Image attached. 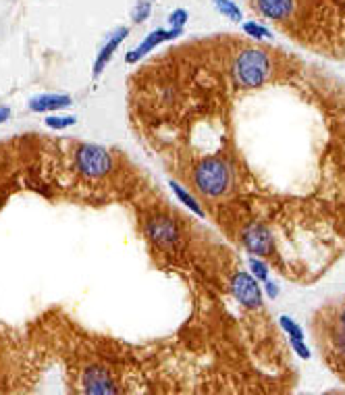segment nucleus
Returning a JSON list of instances; mask_svg holds the SVG:
<instances>
[{
    "instance_id": "9b49d317",
    "label": "nucleus",
    "mask_w": 345,
    "mask_h": 395,
    "mask_svg": "<svg viewBox=\"0 0 345 395\" xmlns=\"http://www.w3.org/2000/svg\"><path fill=\"white\" fill-rule=\"evenodd\" d=\"M256 9L271 21H285L295 11V0H256Z\"/></svg>"
},
{
    "instance_id": "f257e3e1",
    "label": "nucleus",
    "mask_w": 345,
    "mask_h": 395,
    "mask_svg": "<svg viewBox=\"0 0 345 395\" xmlns=\"http://www.w3.org/2000/svg\"><path fill=\"white\" fill-rule=\"evenodd\" d=\"M273 71V63L269 52L260 50V48H246L242 50L231 65V77L236 81V85L244 88V90H256L260 85H264L271 77Z\"/></svg>"
},
{
    "instance_id": "423d86ee",
    "label": "nucleus",
    "mask_w": 345,
    "mask_h": 395,
    "mask_svg": "<svg viewBox=\"0 0 345 395\" xmlns=\"http://www.w3.org/2000/svg\"><path fill=\"white\" fill-rule=\"evenodd\" d=\"M179 36H183V30H175V28H158V30H152L136 48H132L127 54H125V63L127 65H138L144 57H148L152 50H156L160 44L165 42H171V40H177Z\"/></svg>"
},
{
    "instance_id": "7ed1b4c3",
    "label": "nucleus",
    "mask_w": 345,
    "mask_h": 395,
    "mask_svg": "<svg viewBox=\"0 0 345 395\" xmlns=\"http://www.w3.org/2000/svg\"><path fill=\"white\" fill-rule=\"evenodd\" d=\"M75 167L83 177L100 179L112 171V156L98 144H81L75 150Z\"/></svg>"
},
{
    "instance_id": "0eeeda50",
    "label": "nucleus",
    "mask_w": 345,
    "mask_h": 395,
    "mask_svg": "<svg viewBox=\"0 0 345 395\" xmlns=\"http://www.w3.org/2000/svg\"><path fill=\"white\" fill-rule=\"evenodd\" d=\"M146 233H148V237H150L156 245H160V247H173V245L179 243V239H181L179 225H177L171 216H165V214H158V216L148 219V223H146Z\"/></svg>"
},
{
    "instance_id": "b1692460",
    "label": "nucleus",
    "mask_w": 345,
    "mask_h": 395,
    "mask_svg": "<svg viewBox=\"0 0 345 395\" xmlns=\"http://www.w3.org/2000/svg\"><path fill=\"white\" fill-rule=\"evenodd\" d=\"M339 329H343L345 331V308L341 310V314H339Z\"/></svg>"
},
{
    "instance_id": "f03ea898",
    "label": "nucleus",
    "mask_w": 345,
    "mask_h": 395,
    "mask_svg": "<svg viewBox=\"0 0 345 395\" xmlns=\"http://www.w3.org/2000/svg\"><path fill=\"white\" fill-rule=\"evenodd\" d=\"M231 183H233L231 167H229L227 161H222L218 156L204 159L194 169V185L206 198L224 196L229 190H231Z\"/></svg>"
},
{
    "instance_id": "1a4fd4ad",
    "label": "nucleus",
    "mask_w": 345,
    "mask_h": 395,
    "mask_svg": "<svg viewBox=\"0 0 345 395\" xmlns=\"http://www.w3.org/2000/svg\"><path fill=\"white\" fill-rule=\"evenodd\" d=\"M73 104V98L69 94H56V92H48V94H38L32 96L28 102V108L32 112H56L63 108H69Z\"/></svg>"
},
{
    "instance_id": "f8f14e48",
    "label": "nucleus",
    "mask_w": 345,
    "mask_h": 395,
    "mask_svg": "<svg viewBox=\"0 0 345 395\" xmlns=\"http://www.w3.org/2000/svg\"><path fill=\"white\" fill-rule=\"evenodd\" d=\"M169 190L173 192V196H175V198H177V200H179L191 214H196L198 219H204V208H202V204H200V202L196 200V196L189 194L181 183H177V181L171 179V181H169Z\"/></svg>"
},
{
    "instance_id": "5701e85b",
    "label": "nucleus",
    "mask_w": 345,
    "mask_h": 395,
    "mask_svg": "<svg viewBox=\"0 0 345 395\" xmlns=\"http://www.w3.org/2000/svg\"><path fill=\"white\" fill-rule=\"evenodd\" d=\"M11 119V108L9 106H0V125L7 123Z\"/></svg>"
},
{
    "instance_id": "ddd939ff",
    "label": "nucleus",
    "mask_w": 345,
    "mask_h": 395,
    "mask_svg": "<svg viewBox=\"0 0 345 395\" xmlns=\"http://www.w3.org/2000/svg\"><path fill=\"white\" fill-rule=\"evenodd\" d=\"M212 7L216 9L218 15H222L229 21H233V23L244 21V11L236 0H212Z\"/></svg>"
},
{
    "instance_id": "a211bd4d",
    "label": "nucleus",
    "mask_w": 345,
    "mask_h": 395,
    "mask_svg": "<svg viewBox=\"0 0 345 395\" xmlns=\"http://www.w3.org/2000/svg\"><path fill=\"white\" fill-rule=\"evenodd\" d=\"M152 15V0H138L136 7L132 9V21L134 23H144Z\"/></svg>"
},
{
    "instance_id": "9d476101",
    "label": "nucleus",
    "mask_w": 345,
    "mask_h": 395,
    "mask_svg": "<svg viewBox=\"0 0 345 395\" xmlns=\"http://www.w3.org/2000/svg\"><path fill=\"white\" fill-rule=\"evenodd\" d=\"M81 383H83V389L87 393H100V395H104V393H117V385H114L112 376L104 368H100V366L87 368L83 372Z\"/></svg>"
},
{
    "instance_id": "39448f33",
    "label": "nucleus",
    "mask_w": 345,
    "mask_h": 395,
    "mask_svg": "<svg viewBox=\"0 0 345 395\" xmlns=\"http://www.w3.org/2000/svg\"><path fill=\"white\" fill-rule=\"evenodd\" d=\"M242 245L252 254V256H271L275 250V239L271 229L264 223H250L242 229Z\"/></svg>"
},
{
    "instance_id": "20e7f679",
    "label": "nucleus",
    "mask_w": 345,
    "mask_h": 395,
    "mask_svg": "<svg viewBox=\"0 0 345 395\" xmlns=\"http://www.w3.org/2000/svg\"><path fill=\"white\" fill-rule=\"evenodd\" d=\"M231 294L246 310H260L264 306V290L250 271H240L231 277Z\"/></svg>"
},
{
    "instance_id": "412c9836",
    "label": "nucleus",
    "mask_w": 345,
    "mask_h": 395,
    "mask_svg": "<svg viewBox=\"0 0 345 395\" xmlns=\"http://www.w3.org/2000/svg\"><path fill=\"white\" fill-rule=\"evenodd\" d=\"M262 290H264V296H266L269 300H277V298L281 296V287H279L275 281H271V279H266V281L262 283Z\"/></svg>"
},
{
    "instance_id": "6ab92c4d",
    "label": "nucleus",
    "mask_w": 345,
    "mask_h": 395,
    "mask_svg": "<svg viewBox=\"0 0 345 395\" xmlns=\"http://www.w3.org/2000/svg\"><path fill=\"white\" fill-rule=\"evenodd\" d=\"M169 28H175V30H183L185 23L189 21V11L187 9H175L171 15H169Z\"/></svg>"
},
{
    "instance_id": "f3484780",
    "label": "nucleus",
    "mask_w": 345,
    "mask_h": 395,
    "mask_svg": "<svg viewBox=\"0 0 345 395\" xmlns=\"http://www.w3.org/2000/svg\"><path fill=\"white\" fill-rule=\"evenodd\" d=\"M77 123V117L75 114H48L44 119V125L48 129H54V131H63V129H69Z\"/></svg>"
},
{
    "instance_id": "4468645a",
    "label": "nucleus",
    "mask_w": 345,
    "mask_h": 395,
    "mask_svg": "<svg viewBox=\"0 0 345 395\" xmlns=\"http://www.w3.org/2000/svg\"><path fill=\"white\" fill-rule=\"evenodd\" d=\"M242 30H244V34H246L248 38H252V40H256V42H262V40H271V38H273V32H271L266 26H262L260 21H256V19H252V21H242Z\"/></svg>"
},
{
    "instance_id": "dca6fc26",
    "label": "nucleus",
    "mask_w": 345,
    "mask_h": 395,
    "mask_svg": "<svg viewBox=\"0 0 345 395\" xmlns=\"http://www.w3.org/2000/svg\"><path fill=\"white\" fill-rule=\"evenodd\" d=\"M248 269H250V273L260 281V283H264L266 279H269V275H271V269H269V265L266 262L260 258V256H248Z\"/></svg>"
},
{
    "instance_id": "6e6552de",
    "label": "nucleus",
    "mask_w": 345,
    "mask_h": 395,
    "mask_svg": "<svg viewBox=\"0 0 345 395\" xmlns=\"http://www.w3.org/2000/svg\"><path fill=\"white\" fill-rule=\"evenodd\" d=\"M129 36V28H117L114 30L108 38H106V42L102 44V48L98 50V54H96V61H94V71H92V77L94 79H98L102 73H104V69L108 67V63L112 61V57H114V52L119 50V46L123 44V40Z\"/></svg>"
},
{
    "instance_id": "aec40b11",
    "label": "nucleus",
    "mask_w": 345,
    "mask_h": 395,
    "mask_svg": "<svg viewBox=\"0 0 345 395\" xmlns=\"http://www.w3.org/2000/svg\"><path fill=\"white\" fill-rule=\"evenodd\" d=\"M289 345H291V350H293L302 360H310V358H312V352H310V347L306 345V339H289Z\"/></svg>"
},
{
    "instance_id": "4be33fe9",
    "label": "nucleus",
    "mask_w": 345,
    "mask_h": 395,
    "mask_svg": "<svg viewBox=\"0 0 345 395\" xmlns=\"http://www.w3.org/2000/svg\"><path fill=\"white\" fill-rule=\"evenodd\" d=\"M333 341H335V347H337V352H339L341 356H345V331H343V329L335 331V335H333Z\"/></svg>"
},
{
    "instance_id": "2eb2a0df",
    "label": "nucleus",
    "mask_w": 345,
    "mask_h": 395,
    "mask_svg": "<svg viewBox=\"0 0 345 395\" xmlns=\"http://www.w3.org/2000/svg\"><path fill=\"white\" fill-rule=\"evenodd\" d=\"M279 327L287 335V339H306V333H304L302 325L293 316H289V314H281L279 316Z\"/></svg>"
}]
</instances>
